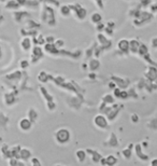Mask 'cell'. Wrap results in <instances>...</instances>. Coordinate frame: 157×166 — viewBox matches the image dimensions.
<instances>
[{
	"instance_id": "cell-2",
	"label": "cell",
	"mask_w": 157,
	"mask_h": 166,
	"mask_svg": "<svg viewBox=\"0 0 157 166\" xmlns=\"http://www.w3.org/2000/svg\"><path fill=\"white\" fill-rule=\"evenodd\" d=\"M21 126L23 130H29L30 128V122L28 120H23L21 122Z\"/></svg>"
},
{
	"instance_id": "cell-1",
	"label": "cell",
	"mask_w": 157,
	"mask_h": 166,
	"mask_svg": "<svg viewBox=\"0 0 157 166\" xmlns=\"http://www.w3.org/2000/svg\"><path fill=\"white\" fill-rule=\"evenodd\" d=\"M101 21V16H100L99 13H94L93 15H91V22L93 23H99V22Z\"/></svg>"
},
{
	"instance_id": "cell-3",
	"label": "cell",
	"mask_w": 157,
	"mask_h": 166,
	"mask_svg": "<svg viewBox=\"0 0 157 166\" xmlns=\"http://www.w3.org/2000/svg\"><path fill=\"white\" fill-rule=\"evenodd\" d=\"M0 1H4V0H0Z\"/></svg>"
}]
</instances>
